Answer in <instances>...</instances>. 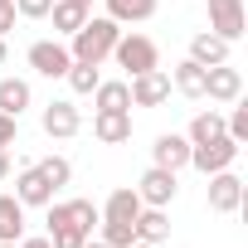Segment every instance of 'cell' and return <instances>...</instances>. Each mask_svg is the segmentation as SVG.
<instances>
[{
    "instance_id": "obj_1",
    "label": "cell",
    "mask_w": 248,
    "mask_h": 248,
    "mask_svg": "<svg viewBox=\"0 0 248 248\" xmlns=\"http://www.w3.org/2000/svg\"><path fill=\"white\" fill-rule=\"evenodd\" d=\"M122 39V25L117 20H107V15H88L73 34H68V54H73V63H97L102 68V59H112V44Z\"/></svg>"
},
{
    "instance_id": "obj_2",
    "label": "cell",
    "mask_w": 248,
    "mask_h": 248,
    "mask_svg": "<svg viewBox=\"0 0 248 248\" xmlns=\"http://www.w3.org/2000/svg\"><path fill=\"white\" fill-rule=\"evenodd\" d=\"M112 59L127 68V78H137V73H146V68H161V49H156V39H146V34H122V39L112 44Z\"/></svg>"
},
{
    "instance_id": "obj_3",
    "label": "cell",
    "mask_w": 248,
    "mask_h": 248,
    "mask_svg": "<svg viewBox=\"0 0 248 248\" xmlns=\"http://www.w3.org/2000/svg\"><path fill=\"white\" fill-rule=\"evenodd\" d=\"M44 209H49V229H83V233H93L102 224V209L93 200H49Z\"/></svg>"
},
{
    "instance_id": "obj_4",
    "label": "cell",
    "mask_w": 248,
    "mask_h": 248,
    "mask_svg": "<svg viewBox=\"0 0 248 248\" xmlns=\"http://www.w3.org/2000/svg\"><path fill=\"white\" fill-rule=\"evenodd\" d=\"M238 141L224 132V137H214V141H200V146H190V166L200 170V175H214V170H229L233 161H238Z\"/></svg>"
},
{
    "instance_id": "obj_5",
    "label": "cell",
    "mask_w": 248,
    "mask_h": 248,
    "mask_svg": "<svg viewBox=\"0 0 248 248\" xmlns=\"http://www.w3.org/2000/svg\"><path fill=\"white\" fill-rule=\"evenodd\" d=\"M25 59H30V68H34L39 78H63V73H68V63H73L68 39H34Z\"/></svg>"
},
{
    "instance_id": "obj_6",
    "label": "cell",
    "mask_w": 248,
    "mask_h": 248,
    "mask_svg": "<svg viewBox=\"0 0 248 248\" xmlns=\"http://www.w3.org/2000/svg\"><path fill=\"white\" fill-rule=\"evenodd\" d=\"M137 195L141 204H156V209H170V200L180 195V175L166 170V166H146L141 180H137Z\"/></svg>"
},
{
    "instance_id": "obj_7",
    "label": "cell",
    "mask_w": 248,
    "mask_h": 248,
    "mask_svg": "<svg viewBox=\"0 0 248 248\" xmlns=\"http://www.w3.org/2000/svg\"><path fill=\"white\" fill-rule=\"evenodd\" d=\"M39 127H44V137L68 141V137H78V132H83V112H78L68 97H54V102L39 112Z\"/></svg>"
},
{
    "instance_id": "obj_8",
    "label": "cell",
    "mask_w": 248,
    "mask_h": 248,
    "mask_svg": "<svg viewBox=\"0 0 248 248\" xmlns=\"http://www.w3.org/2000/svg\"><path fill=\"white\" fill-rule=\"evenodd\" d=\"M209 30H214L219 39L238 44L243 30H248V10H243V0H209Z\"/></svg>"
},
{
    "instance_id": "obj_9",
    "label": "cell",
    "mask_w": 248,
    "mask_h": 248,
    "mask_svg": "<svg viewBox=\"0 0 248 248\" xmlns=\"http://www.w3.org/2000/svg\"><path fill=\"white\" fill-rule=\"evenodd\" d=\"M127 88H132V107H161L170 97V73L166 68H146V73L127 78Z\"/></svg>"
},
{
    "instance_id": "obj_10",
    "label": "cell",
    "mask_w": 248,
    "mask_h": 248,
    "mask_svg": "<svg viewBox=\"0 0 248 248\" xmlns=\"http://www.w3.org/2000/svg\"><path fill=\"white\" fill-rule=\"evenodd\" d=\"M209 209L214 214H238L243 209V180L233 175V166L209 175Z\"/></svg>"
},
{
    "instance_id": "obj_11",
    "label": "cell",
    "mask_w": 248,
    "mask_h": 248,
    "mask_svg": "<svg viewBox=\"0 0 248 248\" xmlns=\"http://www.w3.org/2000/svg\"><path fill=\"white\" fill-rule=\"evenodd\" d=\"M204 97H209V102H238V97H243V73H238L233 63L204 68Z\"/></svg>"
},
{
    "instance_id": "obj_12",
    "label": "cell",
    "mask_w": 248,
    "mask_h": 248,
    "mask_svg": "<svg viewBox=\"0 0 248 248\" xmlns=\"http://www.w3.org/2000/svg\"><path fill=\"white\" fill-rule=\"evenodd\" d=\"M54 195H59V190L39 175V166H20V175H15V200H20L25 209H44Z\"/></svg>"
},
{
    "instance_id": "obj_13",
    "label": "cell",
    "mask_w": 248,
    "mask_h": 248,
    "mask_svg": "<svg viewBox=\"0 0 248 248\" xmlns=\"http://www.w3.org/2000/svg\"><path fill=\"white\" fill-rule=\"evenodd\" d=\"M151 166H166V170H185L190 166V141L180 137V132H161L156 141H151Z\"/></svg>"
},
{
    "instance_id": "obj_14",
    "label": "cell",
    "mask_w": 248,
    "mask_h": 248,
    "mask_svg": "<svg viewBox=\"0 0 248 248\" xmlns=\"http://www.w3.org/2000/svg\"><path fill=\"white\" fill-rule=\"evenodd\" d=\"M97 209H102V219H112V224H132V219L141 214V195H137V185H117Z\"/></svg>"
},
{
    "instance_id": "obj_15",
    "label": "cell",
    "mask_w": 248,
    "mask_h": 248,
    "mask_svg": "<svg viewBox=\"0 0 248 248\" xmlns=\"http://www.w3.org/2000/svg\"><path fill=\"white\" fill-rule=\"evenodd\" d=\"M93 137H97L102 146L132 141V112H93Z\"/></svg>"
},
{
    "instance_id": "obj_16",
    "label": "cell",
    "mask_w": 248,
    "mask_h": 248,
    "mask_svg": "<svg viewBox=\"0 0 248 248\" xmlns=\"http://www.w3.org/2000/svg\"><path fill=\"white\" fill-rule=\"evenodd\" d=\"M132 229H137V238H141V243H156V248H161V243L170 238V214H166V209H156V204H141V214L132 219Z\"/></svg>"
},
{
    "instance_id": "obj_17",
    "label": "cell",
    "mask_w": 248,
    "mask_h": 248,
    "mask_svg": "<svg viewBox=\"0 0 248 248\" xmlns=\"http://www.w3.org/2000/svg\"><path fill=\"white\" fill-rule=\"evenodd\" d=\"M93 107L97 112H132V88L127 78H102L93 88Z\"/></svg>"
},
{
    "instance_id": "obj_18",
    "label": "cell",
    "mask_w": 248,
    "mask_h": 248,
    "mask_svg": "<svg viewBox=\"0 0 248 248\" xmlns=\"http://www.w3.org/2000/svg\"><path fill=\"white\" fill-rule=\"evenodd\" d=\"M229 39H219L214 30H200L195 39H190V59L195 63H204V68H214V63H229Z\"/></svg>"
},
{
    "instance_id": "obj_19",
    "label": "cell",
    "mask_w": 248,
    "mask_h": 248,
    "mask_svg": "<svg viewBox=\"0 0 248 248\" xmlns=\"http://www.w3.org/2000/svg\"><path fill=\"white\" fill-rule=\"evenodd\" d=\"M170 88H175L180 97L200 102V97H204V63H195V59H180V63L170 68Z\"/></svg>"
},
{
    "instance_id": "obj_20",
    "label": "cell",
    "mask_w": 248,
    "mask_h": 248,
    "mask_svg": "<svg viewBox=\"0 0 248 248\" xmlns=\"http://www.w3.org/2000/svg\"><path fill=\"white\" fill-rule=\"evenodd\" d=\"M34 107V88L25 78H0V112L5 117H25Z\"/></svg>"
},
{
    "instance_id": "obj_21",
    "label": "cell",
    "mask_w": 248,
    "mask_h": 248,
    "mask_svg": "<svg viewBox=\"0 0 248 248\" xmlns=\"http://www.w3.org/2000/svg\"><path fill=\"white\" fill-rule=\"evenodd\" d=\"M88 15H93V10H88V5H78V0H54V10H49L44 20H54V39H68Z\"/></svg>"
},
{
    "instance_id": "obj_22",
    "label": "cell",
    "mask_w": 248,
    "mask_h": 248,
    "mask_svg": "<svg viewBox=\"0 0 248 248\" xmlns=\"http://www.w3.org/2000/svg\"><path fill=\"white\" fill-rule=\"evenodd\" d=\"M156 5H161V0H107V20H117V25H146L156 15Z\"/></svg>"
},
{
    "instance_id": "obj_23",
    "label": "cell",
    "mask_w": 248,
    "mask_h": 248,
    "mask_svg": "<svg viewBox=\"0 0 248 248\" xmlns=\"http://www.w3.org/2000/svg\"><path fill=\"white\" fill-rule=\"evenodd\" d=\"M25 238V204L15 195H0V243H20Z\"/></svg>"
},
{
    "instance_id": "obj_24",
    "label": "cell",
    "mask_w": 248,
    "mask_h": 248,
    "mask_svg": "<svg viewBox=\"0 0 248 248\" xmlns=\"http://www.w3.org/2000/svg\"><path fill=\"white\" fill-rule=\"evenodd\" d=\"M214 137H224V112H214V107L195 112V122H190L185 141H190V146H200V141H214Z\"/></svg>"
},
{
    "instance_id": "obj_25",
    "label": "cell",
    "mask_w": 248,
    "mask_h": 248,
    "mask_svg": "<svg viewBox=\"0 0 248 248\" xmlns=\"http://www.w3.org/2000/svg\"><path fill=\"white\" fill-rule=\"evenodd\" d=\"M68 88L78 93V97H93V88L102 83V73H97V63H68Z\"/></svg>"
},
{
    "instance_id": "obj_26",
    "label": "cell",
    "mask_w": 248,
    "mask_h": 248,
    "mask_svg": "<svg viewBox=\"0 0 248 248\" xmlns=\"http://www.w3.org/2000/svg\"><path fill=\"white\" fill-rule=\"evenodd\" d=\"M34 166H39V175H44L54 190H63V185L73 180V166H68L63 156H44V161H34Z\"/></svg>"
},
{
    "instance_id": "obj_27",
    "label": "cell",
    "mask_w": 248,
    "mask_h": 248,
    "mask_svg": "<svg viewBox=\"0 0 248 248\" xmlns=\"http://www.w3.org/2000/svg\"><path fill=\"white\" fill-rule=\"evenodd\" d=\"M97 238H102L107 248H127V243H137V229H132V224H112V219H102V224H97Z\"/></svg>"
},
{
    "instance_id": "obj_28",
    "label": "cell",
    "mask_w": 248,
    "mask_h": 248,
    "mask_svg": "<svg viewBox=\"0 0 248 248\" xmlns=\"http://www.w3.org/2000/svg\"><path fill=\"white\" fill-rule=\"evenodd\" d=\"M229 107H233V112L224 117V132L243 146V141H248V107H243V102H229Z\"/></svg>"
},
{
    "instance_id": "obj_29",
    "label": "cell",
    "mask_w": 248,
    "mask_h": 248,
    "mask_svg": "<svg viewBox=\"0 0 248 248\" xmlns=\"http://www.w3.org/2000/svg\"><path fill=\"white\" fill-rule=\"evenodd\" d=\"M54 10V0H15V15L20 20H44Z\"/></svg>"
},
{
    "instance_id": "obj_30",
    "label": "cell",
    "mask_w": 248,
    "mask_h": 248,
    "mask_svg": "<svg viewBox=\"0 0 248 248\" xmlns=\"http://www.w3.org/2000/svg\"><path fill=\"white\" fill-rule=\"evenodd\" d=\"M20 141V117H5V112H0V151H10Z\"/></svg>"
},
{
    "instance_id": "obj_31",
    "label": "cell",
    "mask_w": 248,
    "mask_h": 248,
    "mask_svg": "<svg viewBox=\"0 0 248 248\" xmlns=\"http://www.w3.org/2000/svg\"><path fill=\"white\" fill-rule=\"evenodd\" d=\"M15 20H20V15H15V5H0V39L15 30Z\"/></svg>"
},
{
    "instance_id": "obj_32",
    "label": "cell",
    "mask_w": 248,
    "mask_h": 248,
    "mask_svg": "<svg viewBox=\"0 0 248 248\" xmlns=\"http://www.w3.org/2000/svg\"><path fill=\"white\" fill-rule=\"evenodd\" d=\"M20 248H54V243H49V233H25Z\"/></svg>"
},
{
    "instance_id": "obj_33",
    "label": "cell",
    "mask_w": 248,
    "mask_h": 248,
    "mask_svg": "<svg viewBox=\"0 0 248 248\" xmlns=\"http://www.w3.org/2000/svg\"><path fill=\"white\" fill-rule=\"evenodd\" d=\"M15 175V166H10V151H0V180H10Z\"/></svg>"
},
{
    "instance_id": "obj_34",
    "label": "cell",
    "mask_w": 248,
    "mask_h": 248,
    "mask_svg": "<svg viewBox=\"0 0 248 248\" xmlns=\"http://www.w3.org/2000/svg\"><path fill=\"white\" fill-rule=\"evenodd\" d=\"M83 248H107V243H102V238H88V243H83Z\"/></svg>"
},
{
    "instance_id": "obj_35",
    "label": "cell",
    "mask_w": 248,
    "mask_h": 248,
    "mask_svg": "<svg viewBox=\"0 0 248 248\" xmlns=\"http://www.w3.org/2000/svg\"><path fill=\"white\" fill-rule=\"evenodd\" d=\"M5 54H10V49H5V39H0V63H5Z\"/></svg>"
},
{
    "instance_id": "obj_36",
    "label": "cell",
    "mask_w": 248,
    "mask_h": 248,
    "mask_svg": "<svg viewBox=\"0 0 248 248\" xmlns=\"http://www.w3.org/2000/svg\"><path fill=\"white\" fill-rule=\"evenodd\" d=\"M78 5H88V10H93V0H78Z\"/></svg>"
},
{
    "instance_id": "obj_37",
    "label": "cell",
    "mask_w": 248,
    "mask_h": 248,
    "mask_svg": "<svg viewBox=\"0 0 248 248\" xmlns=\"http://www.w3.org/2000/svg\"><path fill=\"white\" fill-rule=\"evenodd\" d=\"M0 248H20V243H0Z\"/></svg>"
},
{
    "instance_id": "obj_38",
    "label": "cell",
    "mask_w": 248,
    "mask_h": 248,
    "mask_svg": "<svg viewBox=\"0 0 248 248\" xmlns=\"http://www.w3.org/2000/svg\"><path fill=\"white\" fill-rule=\"evenodd\" d=\"M0 5H15V0H0Z\"/></svg>"
},
{
    "instance_id": "obj_39",
    "label": "cell",
    "mask_w": 248,
    "mask_h": 248,
    "mask_svg": "<svg viewBox=\"0 0 248 248\" xmlns=\"http://www.w3.org/2000/svg\"><path fill=\"white\" fill-rule=\"evenodd\" d=\"M204 5H209V0H204Z\"/></svg>"
}]
</instances>
